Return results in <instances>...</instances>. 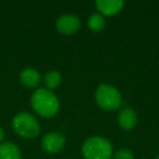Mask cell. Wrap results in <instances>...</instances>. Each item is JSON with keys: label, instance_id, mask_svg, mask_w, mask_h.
<instances>
[{"label": "cell", "instance_id": "obj_10", "mask_svg": "<svg viewBox=\"0 0 159 159\" xmlns=\"http://www.w3.org/2000/svg\"><path fill=\"white\" fill-rule=\"evenodd\" d=\"M43 82H44L45 89L52 92L61 85L62 76L57 70H51L45 74L44 79H43Z\"/></svg>", "mask_w": 159, "mask_h": 159}, {"label": "cell", "instance_id": "obj_15", "mask_svg": "<svg viewBox=\"0 0 159 159\" xmlns=\"http://www.w3.org/2000/svg\"><path fill=\"white\" fill-rule=\"evenodd\" d=\"M155 159H159V154L157 155V156H156V158H155Z\"/></svg>", "mask_w": 159, "mask_h": 159}, {"label": "cell", "instance_id": "obj_13", "mask_svg": "<svg viewBox=\"0 0 159 159\" xmlns=\"http://www.w3.org/2000/svg\"><path fill=\"white\" fill-rule=\"evenodd\" d=\"M111 159H134V154L129 148H120L112 155Z\"/></svg>", "mask_w": 159, "mask_h": 159}, {"label": "cell", "instance_id": "obj_1", "mask_svg": "<svg viewBox=\"0 0 159 159\" xmlns=\"http://www.w3.org/2000/svg\"><path fill=\"white\" fill-rule=\"evenodd\" d=\"M31 105L36 113L44 118H52L58 115L60 102L53 92L45 87L37 89L31 97Z\"/></svg>", "mask_w": 159, "mask_h": 159}, {"label": "cell", "instance_id": "obj_5", "mask_svg": "<svg viewBox=\"0 0 159 159\" xmlns=\"http://www.w3.org/2000/svg\"><path fill=\"white\" fill-rule=\"evenodd\" d=\"M56 29L62 35H73L81 29V21L79 16L74 14H63L58 18L56 22Z\"/></svg>", "mask_w": 159, "mask_h": 159}, {"label": "cell", "instance_id": "obj_6", "mask_svg": "<svg viewBox=\"0 0 159 159\" xmlns=\"http://www.w3.org/2000/svg\"><path fill=\"white\" fill-rule=\"evenodd\" d=\"M66 145V137L61 133L56 132H49L44 135L42 139V148L46 152L49 154H57L61 152Z\"/></svg>", "mask_w": 159, "mask_h": 159}, {"label": "cell", "instance_id": "obj_14", "mask_svg": "<svg viewBox=\"0 0 159 159\" xmlns=\"http://www.w3.org/2000/svg\"><path fill=\"white\" fill-rule=\"evenodd\" d=\"M3 137H5V132H3V129L0 126V142L2 141Z\"/></svg>", "mask_w": 159, "mask_h": 159}, {"label": "cell", "instance_id": "obj_12", "mask_svg": "<svg viewBox=\"0 0 159 159\" xmlns=\"http://www.w3.org/2000/svg\"><path fill=\"white\" fill-rule=\"evenodd\" d=\"M87 26L94 33H99L106 27V18L100 13H93L87 19Z\"/></svg>", "mask_w": 159, "mask_h": 159}, {"label": "cell", "instance_id": "obj_7", "mask_svg": "<svg viewBox=\"0 0 159 159\" xmlns=\"http://www.w3.org/2000/svg\"><path fill=\"white\" fill-rule=\"evenodd\" d=\"M118 124L124 131H131L137 124V113L131 107H124L118 113Z\"/></svg>", "mask_w": 159, "mask_h": 159}, {"label": "cell", "instance_id": "obj_9", "mask_svg": "<svg viewBox=\"0 0 159 159\" xmlns=\"http://www.w3.org/2000/svg\"><path fill=\"white\" fill-rule=\"evenodd\" d=\"M20 81L29 89H36L42 81V76L36 69L26 68L20 73Z\"/></svg>", "mask_w": 159, "mask_h": 159}, {"label": "cell", "instance_id": "obj_3", "mask_svg": "<svg viewBox=\"0 0 159 159\" xmlns=\"http://www.w3.org/2000/svg\"><path fill=\"white\" fill-rule=\"evenodd\" d=\"M95 100L99 108L106 111H115L123 102L122 95L116 86L111 84H100L95 91Z\"/></svg>", "mask_w": 159, "mask_h": 159}, {"label": "cell", "instance_id": "obj_8", "mask_svg": "<svg viewBox=\"0 0 159 159\" xmlns=\"http://www.w3.org/2000/svg\"><path fill=\"white\" fill-rule=\"evenodd\" d=\"M95 6L98 13L106 18L119 13L123 8L124 2L122 0H97Z\"/></svg>", "mask_w": 159, "mask_h": 159}, {"label": "cell", "instance_id": "obj_4", "mask_svg": "<svg viewBox=\"0 0 159 159\" xmlns=\"http://www.w3.org/2000/svg\"><path fill=\"white\" fill-rule=\"evenodd\" d=\"M12 126L20 136L35 139L40 132V125L36 118L29 112H20L12 120Z\"/></svg>", "mask_w": 159, "mask_h": 159}, {"label": "cell", "instance_id": "obj_11", "mask_svg": "<svg viewBox=\"0 0 159 159\" xmlns=\"http://www.w3.org/2000/svg\"><path fill=\"white\" fill-rule=\"evenodd\" d=\"M0 159H21V152L13 143H3L0 145Z\"/></svg>", "mask_w": 159, "mask_h": 159}, {"label": "cell", "instance_id": "obj_2", "mask_svg": "<svg viewBox=\"0 0 159 159\" xmlns=\"http://www.w3.org/2000/svg\"><path fill=\"white\" fill-rule=\"evenodd\" d=\"M81 152L85 159H111L113 146L104 136H91L85 139Z\"/></svg>", "mask_w": 159, "mask_h": 159}]
</instances>
